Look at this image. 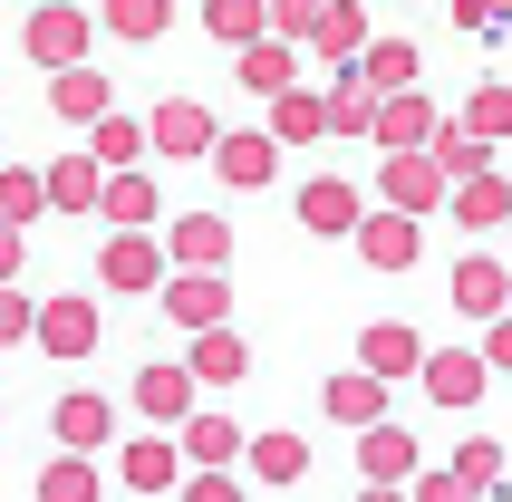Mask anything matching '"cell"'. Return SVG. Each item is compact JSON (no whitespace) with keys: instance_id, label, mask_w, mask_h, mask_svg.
<instances>
[{"instance_id":"obj_1","label":"cell","mask_w":512,"mask_h":502,"mask_svg":"<svg viewBox=\"0 0 512 502\" xmlns=\"http://www.w3.org/2000/svg\"><path fill=\"white\" fill-rule=\"evenodd\" d=\"M87 39H97V10H78V0H39L20 29L29 68H49V78H68V68H87Z\"/></svg>"},{"instance_id":"obj_2","label":"cell","mask_w":512,"mask_h":502,"mask_svg":"<svg viewBox=\"0 0 512 502\" xmlns=\"http://www.w3.org/2000/svg\"><path fill=\"white\" fill-rule=\"evenodd\" d=\"M97 280H107V290H126V300H136V290H155V300H165L174 261H165V242H145V232H107V242H97Z\"/></svg>"},{"instance_id":"obj_3","label":"cell","mask_w":512,"mask_h":502,"mask_svg":"<svg viewBox=\"0 0 512 502\" xmlns=\"http://www.w3.org/2000/svg\"><path fill=\"white\" fill-rule=\"evenodd\" d=\"M145 136H155V155L194 165V155H213V145H223V126H213V107H203V97H165V107L145 116Z\"/></svg>"},{"instance_id":"obj_4","label":"cell","mask_w":512,"mask_h":502,"mask_svg":"<svg viewBox=\"0 0 512 502\" xmlns=\"http://www.w3.org/2000/svg\"><path fill=\"white\" fill-rule=\"evenodd\" d=\"M377 194H387V213L416 223V213H435V203H455V184H445L435 155H387V165H377Z\"/></svg>"},{"instance_id":"obj_5","label":"cell","mask_w":512,"mask_h":502,"mask_svg":"<svg viewBox=\"0 0 512 502\" xmlns=\"http://www.w3.org/2000/svg\"><path fill=\"white\" fill-rule=\"evenodd\" d=\"M165 319H174V329H232V280L223 271H174L165 280Z\"/></svg>"},{"instance_id":"obj_6","label":"cell","mask_w":512,"mask_h":502,"mask_svg":"<svg viewBox=\"0 0 512 502\" xmlns=\"http://www.w3.org/2000/svg\"><path fill=\"white\" fill-rule=\"evenodd\" d=\"M435 136H445V116H435L426 87H406V97H377V145H387V155H435Z\"/></svg>"},{"instance_id":"obj_7","label":"cell","mask_w":512,"mask_h":502,"mask_svg":"<svg viewBox=\"0 0 512 502\" xmlns=\"http://www.w3.org/2000/svg\"><path fill=\"white\" fill-rule=\"evenodd\" d=\"M319 416H329V425H348V435L387 425V377H368V367H339V377L319 387Z\"/></svg>"},{"instance_id":"obj_8","label":"cell","mask_w":512,"mask_h":502,"mask_svg":"<svg viewBox=\"0 0 512 502\" xmlns=\"http://www.w3.org/2000/svg\"><path fill=\"white\" fill-rule=\"evenodd\" d=\"M416 387H426L435 406H484L493 367H484V348H426V377H416Z\"/></svg>"},{"instance_id":"obj_9","label":"cell","mask_w":512,"mask_h":502,"mask_svg":"<svg viewBox=\"0 0 512 502\" xmlns=\"http://www.w3.org/2000/svg\"><path fill=\"white\" fill-rule=\"evenodd\" d=\"M126 396H136V416L145 425H194L203 416V406H194V367H136V387H126Z\"/></svg>"},{"instance_id":"obj_10","label":"cell","mask_w":512,"mask_h":502,"mask_svg":"<svg viewBox=\"0 0 512 502\" xmlns=\"http://www.w3.org/2000/svg\"><path fill=\"white\" fill-rule=\"evenodd\" d=\"M455 309H464V319H484V329L512 319V271L493 261V251H464V261H455Z\"/></svg>"},{"instance_id":"obj_11","label":"cell","mask_w":512,"mask_h":502,"mask_svg":"<svg viewBox=\"0 0 512 502\" xmlns=\"http://www.w3.org/2000/svg\"><path fill=\"white\" fill-rule=\"evenodd\" d=\"M213 174H223L232 194H261L271 174H281V145H271V126H242V136L213 145Z\"/></svg>"},{"instance_id":"obj_12","label":"cell","mask_w":512,"mask_h":502,"mask_svg":"<svg viewBox=\"0 0 512 502\" xmlns=\"http://www.w3.org/2000/svg\"><path fill=\"white\" fill-rule=\"evenodd\" d=\"M358 367H368V377H387V387H397V377H426V338L406 329V319H368Z\"/></svg>"},{"instance_id":"obj_13","label":"cell","mask_w":512,"mask_h":502,"mask_svg":"<svg viewBox=\"0 0 512 502\" xmlns=\"http://www.w3.org/2000/svg\"><path fill=\"white\" fill-rule=\"evenodd\" d=\"M97 329H107V319H97V300H78V290H58V300L39 309V348H49V358H87Z\"/></svg>"},{"instance_id":"obj_14","label":"cell","mask_w":512,"mask_h":502,"mask_svg":"<svg viewBox=\"0 0 512 502\" xmlns=\"http://www.w3.org/2000/svg\"><path fill=\"white\" fill-rule=\"evenodd\" d=\"M116 474H126V493H184V445H165V435H136V445L116 454Z\"/></svg>"},{"instance_id":"obj_15","label":"cell","mask_w":512,"mask_h":502,"mask_svg":"<svg viewBox=\"0 0 512 502\" xmlns=\"http://www.w3.org/2000/svg\"><path fill=\"white\" fill-rule=\"evenodd\" d=\"M165 261H174V271H223V261H232V223H223V213H184V223L165 232Z\"/></svg>"},{"instance_id":"obj_16","label":"cell","mask_w":512,"mask_h":502,"mask_svg":"<svg viewBox=\"0 0 512 502\" xmlns=\"http://www.w3.org/2000/svg\"><path fill=\"white\" fill-rule=\"evenodd\" d=\"M174 445H184V464H194V474H232V464L252 454V435H242L232 416H194L184 435H174Z\"/></svg>"},{"instance_id":"obj_17","label":"cell","mask_w":512,"mask_h":502,"mask_svg":"<svg viewBox=\"0 0 512 502\" xmlns=\"http://www.w3.org/2000/svg\"><path fill=\"white\" fill-rule=\"evenodd\" d=\"M358 474H368V483H387V493H406V474H416V435H406L397 416H387V425H368V435H358Z\"/></svg>"},{"instance_id":"obj_18","label":"cell","mask_w":512,"mask_h":502,"mask_svg":"<svg viewBox=\"0 0 512 502\" xmlns=\"http://www.w3.org/2000/svg\"><path fill=\"white\" fill-rule=\"evenodd\" d=\"M416 251H426V232L406 223V213H368L358 223V261L368 271H416Z\"/></svg>"},{"instance_id":"obj_19","label":"cell","mask_w":512,"mask_h":502,"mask_svg":"<svg viewBox=\"0 0 512 502\" xmlns=\"http://www.w3.org/2000/svg\"><path fill=\"white\" fill-rule=\"evenodd\" d=\"M300 223H310V232H348V242H358V223H368V203H358V184H339V174H319V184H300Z\"/></svg>"},{"instance_id":"obj_20","label":"cell","mask_w":512,"mask_h":502,"mask_svg":"<svg viewBox=\"0 0 512 502\" xmlns=\"http://www.w3.org/2000/svg\"><path fill=\"white\" fill-rule=\"evenodd\" d=\"M49 425H58V454H97V445L116 435V406L78 387V396H58V416H49Z\"/></svg>"},{"instance_id":"obj_21","label":"cell","mask_w":512,"mask_h":502,"mask_svg":"<svg viewBox=\"0 0 512 502\" xmlns=\"http://www.w3.org/2000/svg\"><path fill=\"white\" fill-rule=\"evenodd\" d=\"M242 464H252V483H310V435H290V425H271V435H252V454H242Z\"/></svg>"},{"instance_id":"obj_22","label":"cell","mask_w":512,"mask_h":502,"mask_svg":"<svg viewBox=\"0 0 512 502\" xmlns=\"http://www.w3.org/2000/svg\"><path fill=\"white\" fill-rule=\"evenodd\" d=\"M87 155L107 174H136L145 155H155V136H145V116H97V126H87Z\"/></svg>"},{"instance_id":"obj_23","label":"cell","mask_w":512,"mask_h":502,"mask_svg":"<svg viewBox=\"0 0 512 502\" xmlns=\"http://www.w3.org/2000/svg\"><path fill=\"white\" fill-rule=\"evenodd\" d=\"M184 367H194V387H242L252 377V348H242V329H203Z\"/></svg>"},{"instance_id":"obj_24","label":"cell","mask_w":512,"mask_h":502,"mask_svg":"<svg viewBox=\"0 0 512 502\" xmlns=\"http://www.w3.org/2000/svg\"><path fill=\"white\" fill-rule=\"evenodd\" d=\"M203 29L242 58V49H261V39H271V0H203Z\"/></svg>"},{"instance_id":"obj_25","label":"cell","mask_w":512,"mask_h":502,"mask_svg":"<svg viewBox=\"0 0 512 502\" xmlns=\"http://www.w3.org/2000/svg\"><path fill=\"white\" fill-rule=\"evenodd\" d=\"M232 68H242L252 97H290V87H300V49H290V39H261V49H242Z\"/></svg>"},{"instance_id":"obj_26","label":"cell","mask_w":512,"mask_h":502,"mask_svg":"<svg viewBox=\"0 0 512 502\" xmlns=\"http://www.w3.org/2000/svg\"><path fill=\"white\" fill-rule=\"evenodd\" d=\"M97 203H107V165H97V155L49 165V213H97Z\"/></svg>"},{"instance_id":"obj_27","label":"cell","mask_w":512,"mask_h":502,"mask_svg":"<svg viewBox=\"0 0 512 502\" xmlns=\"http://www.w3.org/2000/svg\"><path fill=\"white\" fill-rule=\"evenodd\" d=\"M49 107L68 116V126H97V116H116V87L97 78V68H68V78H49Z\"/></svg>"},{"instance_id":"obj_28","label":"cell","mask_w":512,"mask_h":502,"mask_svg":"<svg viewBox=\"0 0 512 502\" xmlns=\"http://www.w3.org/2000/svg\"><path fill=\"white\" fill-rule=\"evenodd\" d=\"M455 223H464V232H512V184H503V174L455 184Z\"/></svg>"},{"instance_id":"obj_29","label":"cell","mask_w":512,"mask_h":502,"mask_svg":"<svg viewBox=\"0 0 512 502\" xmlns=\"http://www.w3.org/2000/svg\"><path fill=\"white\" fill-rule=\"evenodd\" d=\"M310 49L329 58V68H358V58H368V10H358V0H329V20H319Z\"/></svg>"},{"instance_id":"obj_30","label":"cell","mask_w":512,"mask_h":502,"mask_svg":"<svg viewBox=\"0 0 512 502\" xmlns=\"http://www.w3.org/2000/svg\"><path fill=\"white\" fill-rule=\"evenodd\" d=\"M416 68H426V58H416V39H368V58H358V78H368L377 97H406V87H416Z\"/></svg>"},{"instance_id":"obj_31","label":"cell","mask_w":512,"mask_h":502,"mask_svg":"<svg viewBox=\"0 0 512 502\" xmlns=\"http://www.w3.org/2000/svg\"><path fill=\"white\" fill-rule=\"evenodd\" d=\"M319 136H329V97H310V87L271 97V145H319Z\"/></svg>"},{"instance_id":"obj_32","label":"cell","mask_w":512,"mask_h":502,"mask_svg":"<svg viewBox=\"0 0 512 502\" xmlns=\"http://www.w3.org/2000/svg\"><path fill=\"white\" fill-rule=\"evenodd\" d=\"M97 213H107V232H145L155 223V174H107V203H97Z\"/></svg>"},{"instance_id":"obj_33","label":"cell","mask_w":512,"mask_h":502,"mask_svg":"<svg viewBox=\"0 0 512 502\" xmlns=\"http://www.w3.org/2000/svg\"><path fill=\"white\" fill-rule=\"evenodd\" d=\"M329 136H377V87L358 68H339V87H329Z\"/></svg>"},{"instance_id":"obj_34","label":"cell","mask_w":512,"mask_h":502,"mask_svg":"<svg viewBox=\"0 0 512 502\" xmlns=\"http://www.w3.org/2000/svg\"><path fill=\"white\" fill-rule=\"evenodd\" d=\"M97 493H107V474L87 454H49L39 464V502H97Z\"/></svg>"},{"instance_id":"obj_35","label":"cell","mask_w":512,"mask_h":502,"mask_svg":"<svg viewBox=\"0 0 512 502\" xmlns=\"http://www.w3.org/2000/svg\"><path fill=\"white\" fill-rule=\"evenodd\" d=\"M49 213V174H29V165H0V223L10 232H29Z\"/></svg>"},{"instance_id":"obj_36","label":"cell","mask_w":512,"mask_h":502,"mask_svg":"<svg viewBox=\"0 0 512 502\" xmlns=\"http://www.w3.org/2000/svg\"><path fill=\"white\" fill-rule=\"evenodd\" d=\"M97 29H116V39H165V29H174V0H107Z\"/></svg>"},{"instance_id":"obj_37","label":"cell","mask_w":512,"mask_h":502,"mask_svg":"<svg viewBox=\"0 0 512 502\" xmlns=\"http://www.w3.org/2000/svg\"><path fill=\"white\" fill-rule=\"evenodd\" d=\"M464 136H484V145L512 136V87H503V78H484L474 97H464Z\"/></svg>"},{"instance_id":"obj_38","label":"cell","mask_w":512,"mask_h":502,"mask_svg":"<svg viewBox=\"0 0 512 502\" xmlns=\"http://www.w3.org/2000/svg\"><path fill=\"white\" fill-rule=\"evenodd\" d=\"M435 165H445V184H474V174H493V145L464 136V126H445V136H435Z\"/></svg>"},{"instance_id":"obj_39","label":"cell","mask_w":512,"mask_h":502,"mask_svg":"<svg viewBox=\"0 0 512 502\" xmlns=\"http://www.w3.org/2000/svg\"><path fill=\"white\" fill-rule=\"evenodd\" d=\"M455 474L474 483V502L503 493V445H493V435H464V445H455Z\"/></svg>"},{"instance_id":"obj_40","label":"cell","mask_w":512,"mask_h":502,"mask_svg":"<svg viewBox=\"0 0 512 502\" xmlns=\"http://www.w3.org/2000/svg\"><path fill=\"white\" fill-rule=\"evenodd\" d=\"M319 20H329V0H271V39H290V49H310Z\"/></svg>"},{"instance_id":"obj_41","label":"cell","mask_w":512,"mask_h":502,"mask_svg":"<svg viewBox=\"0 0 512 502\" xmlns=\"http://www.w3.org/2000/svg\"><path fill=\"white\" fill-rule=\"evenodd\" d=\"M20 338H39V300L0 290V348H20Z\"/></svg>"},{"instance_id":"obj_42","label":"cell","mask_w":512,"mask_h":502,"mask_svg":"<svg viewBox=\"0 0 512 502\" xmlns=\"http://www.w3.org/2000/svg\"><path fill=\"white\" fill-rule=\"evenodd\" d=\"M406 502H474V483L445 464V474H416V493H406Z\"/></svg>"},{"instance_id":"obj_43","label":"cell","mask_w":512,"mask_h":502,"mask_svg":"<svg viewBox=\"0 0 512 502\" xmlns=\"http://www.w3.org/2000/svg\"><path fill=\"white\" fill-rule=\"evenodd\" d=\"M174 502H252V493H242L232 474H184V493H174Z\"/></svg>"},{"instance_id":"obj_44","label":"cell","mask_w":512,"mask_h":502,"mask_svg":"<svg viewBox=\"0 0 512 502\" xmlns=\"http://www.w3.org/2000/svg\"><path fill=\"white\" fill-rule=\"evenodd\" d=\"M455 29H474V39H493V29H503V10H493V0H455Z\"/></svg>"},{"instance_id":"obj_45","label":"cell","mask_w":512,"mask_h":502,"mask_svg":"<svg viewBox=\"0 0 512 502\" xmlns=\"http://www.w3.org/2000/svg\"><path fill=\"white\" fill-rule=\"evenodd\" d=\"M484 367H493V377H512V319H493V329H484Z\"/></svg>"},{"instance_id":"obj_46","label":"cell","mask_w":512,"mask_h":502,"mask_svg":"<svg viewBox=\"0 0 512 502\" xmlns=\"http://www.w3.org/2000/svg\"><path fill=\"white\" fill-rule=\"evenodd\" d=\"M20 261H29V242L10 223H0V290H20Z\"/></svg>"},{"instance_id":"obj_47","label":"cell","mask_w":512,"mask_h":502,"mask_svg":"<svg viewBox=\"0 0 512 502\" xmlns=\"http://www.w3.org/2000/svg\"><path fill=\"white\" fill-rule=\"evenodd\" d=\"M358 502H406V493H387V483H368V493H358Z\"/></svg>"},{"instance_id":"obj_48","label":"cell","mask_w":512,"mask_h":502,"mask_svg":"<svg viewBox=\"0 0 512 502\" xmlns=\"http://www.w3.org/2000/svg\"><path fill=\"white\" fill-rule=\"evenodd\" d=\"M493 10H512V0H493Z\"/></svg>"}]
</instances>
